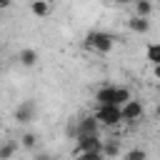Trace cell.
I'll return each mask as SVG.
<instances>
[{"label": "cell", "instance_id": "ac0fdd59", "mask_svg": "<svg viewBox=\"0 0 160 160\" xmlns=\"http://www.w3.org/2000/svg\"><path fill=\"white\" fill-rule=\"evenodd\" d=\"M35 160H55V158H50V155H38Z\"/></svg>", "mask_w": 160, "mask_h": 160}, {"label": "cell", "instance_id": "e0dca14e", "mask_svg": "<svg viewBox=\"0 0 160 160\" xmlns=\"http://www.w3.org/2000/svg\"><path fill=\"white\" fill-rule=\"evenodd\" d=\"M78 160H105L102 158V152H80V155H75Z\"/></svg>", "mask_w": 160, "mask_h": 160}, {"label": "cell", "instance_id": "8fae6325", "mask_svg": "<svg viewBox=\"0 0 160 160\" xmlns=\"http://www.w3.org/2000/svg\"><path fill=\"white\" fill-rule=\"evenodd\" d=\"M130 100H132V92H130L125 85H120V88L115 85V105H118V108H122V105H125V102H130Z\"/></svg>", "mask_w": 160, "mask_h": 160}, {"label": "cell", "instance_id": "9c48e42d", "mask_svg": "<svg viewBox=\"0 0 160 160\" xmlns=\"http://www.w3.org/2000/svg\"><path fill=\"white\" fill-rule=\"evenodd\" d=\"M50 10H52V5L48 0H32L30 2V12L35 18H45V15H50Z\"/></svg>", "mask_w": 160, "mask_h": 160}, {"label": "cell", "instance_id": "2e32d148", "mask_svg": "<svg viewBox=\"0 0 160 160\" xmlns=\"http://www.w3.org/2000/svg\"><path fill=\"white\" fill-rule=\"evenodd\" d=\"M35 142H38V135L35 132H22L20 135V145L22 148H35Z\"/></svg>", "mask_w": 160, "mask_h": 160}, {"label": "cell", "instance_id": "ba28073f", "mask_svg": "<svg viewBox=\"0 0 160 160\" xmlns=\"http://www.w3.org/2000/svg\"><path fill=\"white\" fill-rule=\"evenodd\" d=\"M18 60H20L22 68H35L38 60H40V55H38V50H32V48H22V50L18 52Z\"/></svg>", "mask_w": 160, "mask_h": 160}, {"label": "cell", "instance_id": "d6986e66", "mask_svg": "<svg viewBox=\"0 0 160 160\" xmlns=\"http://www.w3.org/2000/svg\"><path fill=\"white\" fill-rule=\"evenodd\" d=\"M0 128H2V122H0Z\"/></svg>", "mask_w": 160, "mask_h": 160}, {"label": "cell", "instance_id": "52a82bcc", "mask_svg": "<svg viewBox=\"0 0 160 160\" xmlns=\"http://www.w3.org/2000/svg\"><path fill=\"white\" fill-rule=\"evenodd\" d=\"M95 100H98V105H115V85H102L95 92Z\"/></svg>", "mask_w": 160, "mask_h": 160}, {"label": "cell", "instance_id": "3957f363", "mask_svg": "<svg viewBox=\"0 0 160 160\" xmlns=\"http://www.w3.org/2000/svg\"><path fill=\"white\" fill-rule=\"evenodd\" d=\"M102 140H100V135H85V138H75V155H80V152H102Z\"/></svg>", "mask_w": 160, "mask_h": 160}, {"label": "cell", "instance_id": "30bf717a", "mask_svg": "<svg viewBox=\"0 0 160 160\" xmlns=\"http://www.w3.org/2000/svg\"><path fill=\"white\" fill-rule=\"evenodd\" d=\"M128 25H130V30H132V32H140V35L150 30V20H148V18H130V20H128Z\"/></svg>", "mask_w": 160, "mask_h": 160}, {"label": "cell", "instance_id": "7c38bea8", "mask_svg": "<svg viewBox=\"0 0 160 160\" xmlns=\"http://www.w3.org/2000/svg\"><path fill=\"white\" fill-rule=\"evenodd\" d=\"M150 12H152V2H148V0L135 2V18H148Z\"/></svg>", "mask_w": 160, "mask_h": 160}, {"label": "cell", "instance_id": "277c9868", "mask_svg": "<svg viewBox=\"0 0 160 160\" xmlns=\"http://www.w3.org/2000/svg\"><path fill=\"white\" fill-rule=\"evenodd\" d=\"M142 115H145V108L140 100H130L120 108V122H138L142 120Z\"/></svg>", "mask_w": 160, "mask_h": 160}, {"label": "cell", "instance_id": "6da1fadb", "mask_svg": "<svg viewBox=\"0 0 160 160\" xmlns=\"http://www.w3.org/2000/svg\"><path fill=\"white\" fill-rule=\"evenodd\" d=\"M85 48H90V50L98 52V55H108V52L115 48V35L108 32V30H92V32H88V38H85Z\"/></svg>", "mask_w": 160, "mask_h": 160}, {"label": "cell", "instance_id": "5bb4252c", "mask_svg": "<svg viewBox=\"0 0 160 160\" xmlns=\"http://www.w3.org/2000/svg\"><path fill=\"white\" fill-rule=\"evenodd\" d=\"M15 150H18L15 142H2V145H0V160H12Z\"/></svg>", "mask_w": 160, "mask_h": 160}, {"label": "cell", "instance_id": "4fadbf2b", "mask_svg": "<svg viewBox=\"0 0 160 160\" xmlns=\"http://www.w3.org/2000/svg\"><path fill=\"white\" fill-rule=\"evenodd\" d=\"M145 52H148V60H150V62L158 68V65H160V45H158V42H150Z\"/></svg>", "mask_w": 160, "mask_h": 160}, {"label": "cell", "instance_id": "7a4b0ae2", "mask_svg": "<svg viewBox=\"0 0 160 160\" xmlns=\"http://www.w3.org/2000/svg\"><path fill=\"white\" fill-rule=\"evenodd\" d=\"M92 118L98 120V125H105V128H115V125L120 122V108H115V105H98Z\"/></svg>", "mask_w": 160, "mask_h": 160}, {"label": "cell", "instance_id": "8992f818", "mask_svg": "<svg viewBox=\"0 0 160 160\" xmlns=\"http://www.w3.org/2000/svg\"><path fill=\"white\" fill-rule=\"evenodd\" d=\"M75 138H85V135H100V125H98V120L92 118V115H85V118H80L78 122H75Z\"/></svg>", "mask_w": 160, "mask_h": 160}, {"label": "cell", "instance_id": "9a60e30c", "mask_svg": "<svg viewBox=\"0 0 160 160\" xmlns=\"http://www.w3.org/2000/svg\"><path fill=\"white\" fill-rule=\"evenodd\" d=\"M122 160H148V152L142 148H132V150H128L122 155Z\"/></svg>", "mask_w": 160, "mask_h": 160}, {"label": "cell", "instance_id": "5b68a950", "mask_svg": "<svg viewBox=\"0 0 160 160\" xmlns=\"http://www.w3.org/2000/svg\"><path fill=\"white\" fill-rule=\"evenodd\" d=\"M35 112H38L35 100H20V105L15 108V120H18L20 125H28V122L35 120Z\"/></svg>", "mask_w": 160, "mask_h": 160}]
</instances>
